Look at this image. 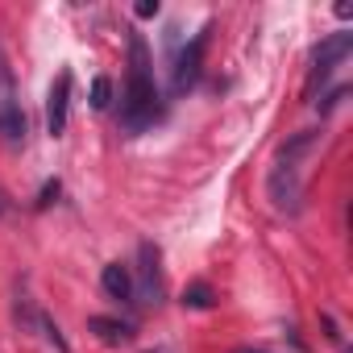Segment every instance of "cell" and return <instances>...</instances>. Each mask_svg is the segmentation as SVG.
<instances>
[{
	"mask_svg": "<svg viewBox=\"0 0 353 353\" xmlns=\"http://www.w3.org/2000/svg\"><path fill=\"white\" fill-rule=\"evenodd\" d=\"M154 121H158V88H154V71H150V46L141 34H129V83H125V100H121V129L129 137H137Z\"/></svg>",
	"mask_w": 353,
	"mask_h": 353,
	"instance_id": "cell-1",
	"label": "cell"
},
{
	"mask_svg": "<svg viewBox=\"0 0 353 353\" xmlns=\"http://www.w3.org/2000/svg\"><path fill=\"white\" fill-rule=\"evenodd\" d=\"M26 112H21V100H17V83H13V71L5 63V46H0V137L5 145H26Z\"/></svg>",
	"mask_w": 353,
	"mask_h": 353,
	"instance_id": "cell-2",
	"label": "cell"
},
{
	"mask_svg": "<svg viewBox=\"0 0 353 353\" xmlns=\"http://www.w3.org/2000/svg\"><path fill=\"white\" fill-rule=\"evenodd\" d=\"M353 50V34H328L316 50H312V79H307V96H316V83H324L332 75V67H341Z\"/></svg>",
	"mask_w": 353,
	"mask_h": 353,
	"instance_id": "cell-3",
	"label": "cell"
},
{
	"mask_svg": "<svg viewBox=\"0 0 353 353\" xmlns=\"http://www.w3.org/2000/svg\"><path fill=\"white\" fill-rule=\"evenodd\" d=\"M266 196L279 212H299V200H303V188H299V170L291 162H274L270 166V179H266Z\"/></svg>",
	"mask_w": 353,
	"mask_h": 353,
	"instance_id": "cell-4",
	"label": "cell"
},
{
	"mask_svg": "<svg viewBox=\"0 0 353 353\" xmlns=\"http://www.w3.org/2000/svg\"><path fill=\"white\" fill-rule=\"evenodd\" d=\"M137 303H158L162 299V270H158V245L141 241L137 245V283H133Z\"/></svg>",
	"mask_w": 353,
	"mask_h": 353,
	"instance_id": "cell-5",
	"label": "cell"
},
{
	"mask_svg": "<svg viewBox=\"0 0 353 353\" xmlns=\"http://www.w3.org/2000/svg\"><path fill=\"white\" fill-rule=\"evenodd\" d=\"M208 34H212V26H204L192 38V46L179 54V63H174V92H188L200 79V63H204V50H208Z\"/></svg>",
	"mask_w": 353,
	"mask_h": 353,
	"instance_id": "cell-6",
	"label": "cell"
},
{
	"mask_svg": "<svg viewBox=\"0 0 353 353\" xmlns=\"http://www.w3.org/2000/svg\"><path fill=\"white\" fill-rule=\"evenodd\" d=\"M67 108H71V75L63 71L50 88V100H46V125L54 137H63V129H67Z\"/></svg>",
	"mask_w": 353,
	"mask_h": 353,
	"instance_id": "cell-7",
	"label": "cell"
},
{
	"mask_svg": "<svg viewBox=\"0 0 353 353\" xmlns=\"http://www.w3.org/2000/svg\"><path fill=\"white\" fill-rule=\"evenodd\" d=\"M88 332H96L104 345H129V341H133V324L112 320V316H92V320H88Z\"/></svg>",
	"mask_w": 353,
	"mask_h": 353,
	"instance_id": "cell-8",
	"label": "cell"
},
{
	"mask_svg": "<svg viewBox=\"0 0 353 353\" xmlns=\"http://www.w3.org/2000/svg\"><path fill=\"white\" fill-rule=\"evenodd\" d=\"M100 283H104V291H108L112 299H133V274H129V266L108 262L104 274H100Z\"/></svg>",
	"mask_w": 353,
	"mask_h": 353,
	"instance_id": "cell-9",
	"label": "cell"
},
{
	"mask_svg": "<svg viewBox=\"0 0 353 353\" xmlns=\"http://www.w3.org/2000/svg\"><path fill=\"white\" fill-rule=\"evenodd\" d=\"M316 137H320L316 129H307V133H295L291 141H283V145H279V162H291V166H295V158H299L303 150H312V145H316Z\"/></svg>",
	"mask_w": 353,
	"mask_h": 353,
	"instance_id": "cell-10",
	"label": "cell"
},
{
	"mask_svg": "<svg viewBox=\"0 0 353 353\" xmlns=\"http://www.w3.org/2000/svg\"><path fill=\"white\" fill-rule=\"evenodd\" d=\"M108 104H112V79H108V75H96V79H92V108L104 112Z\"/></svg>",
	"mask_w": 353,
	"mask_h": 353,
	"instance_id": "cell-11",
	"label": "cell"
},
{
	"mask_svg": "<svg viewBox=\"0 0 353 353\" xmlns=\"http://www.w3.org/2000/svg\"><path fill=\"white\" fill-rule=\"evenodd\" d=\"M183 303H188V307H212L216 299H212V287H208V283H192V287L183 291Z\"/></svg>",
	"mask_w": 353,
	"mask_h": 353,
	"instance_id": "cell-12",
	"label": "cell"
},
{
	"mask_svg": "<svg viewBox=\"0 0 353 353\" xmlns=\"http://www.w3.org/2000/svg\"><path fill=\"white\" fill-rule=\"evenodd\" d=\"M38 328H42V332H46V341H50V345H54V349H59V353H71V345H67V341H63V332H59V324H54V320H50V316H38Z\"/></svg>",
	"mask_w": 353,
	"mask_h": 353,
	"instance_id": "cell-13",
	"label": "cell"
},
{
	"mask_svg": "<svg viewBox=\"0 0 353 353\" xmlns=\"http://www.w3.org/2000/svg\"><path fill=\"white\" fill-rule=\"evenodd\" d=\"M133 13H137L141 21H150V17H158V0H141V5H137Z\"/></svg>",
	"mask_w": 353,
	"mask_h": 353,
	"instance_id": "cell-14",
	"label": "cell"
},
{
	"mask_svg": "<svg viewBox=\"0 0 353 353\" xmlns=\"http://www.w3.org/2000/svg\"><path fill=\"white\" fill-rule=\"evenodd\" d=\"M54 196H59V179H50V183L42 188V196H38V208H46V204H50Z\"/></svg>",
	"mask_w": 353,
	"mask_h": 353,
	"instance_id": "cell-15",
	"label": "cell"
},
{
	"mask_svg": "<svg viewBox=\"0 0 353 353\" xmlns=\"http://www.w3.org/2000/svg\"><path fill=\"white\" fill-rule=\"evenodd\" d=\"M345 96H349V88H345V83H341V88H336V92H332V96H328V100H324V104H320V108H324V112H328V108H336V104H341V100H345Z\"/></svg>",
	"mask_w": 353,
	"mask_h": 353,
	"instance_id": "cell-16",
	"label": "cell"
},
{
	"mask_svg": "<svg viewBox=\"0 0 353 353\" xmlns=\"http://www.w3.org/2000/svg\"><path fill=\"white\" fill-rule=\"evenodd\" d=\"M237 353H258V349H237Z\"/></svg>",
	"mask_w": 353,
	"mask_h": 353,
	"instance_id": "cell-17",
	"label": "cell"
},
{
	"mask_svg": "<svg viewBox=\"0 0 353 353\" xmlns=\"http://www.w3.org/2000/svg\"><path fill=\"white\" fill-rule=\"evenodd\" d=\"M154 353H166V349H154Z\"/></svg>",
	"mask_w": 353,
	"mask_h": 353,
	"instance_id": "cell-18",
	"label": "cell"
}]
</instances>
